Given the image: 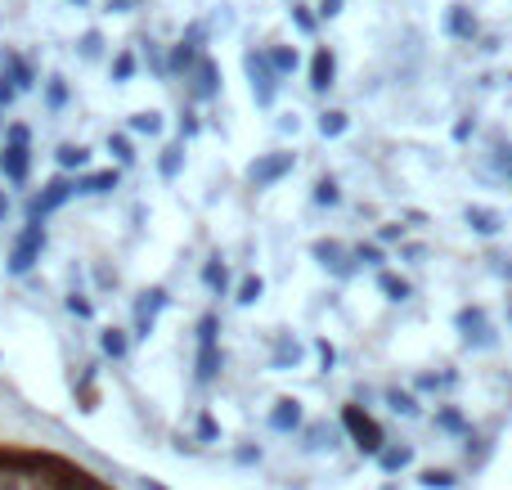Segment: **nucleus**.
I'll use <instances>...</instances> for the list:
<instances>
[{
	"label": "nucleus",
	"mask_w": 512,
	"mask_h": 490,
	"mask_svg": "<svg viewBox=\"0 0 512 490\" xmlns=\"http://www.w3.org/2000/svg\"><path fill=\"white\" fill-rule=\"evenodd\" d=\"M0 490H113L90 468L72 464L50 450L0 446Z\"/></svg>",
	"instance_id": "1"
},
{
	"label": "nucleus",
	"mask_w": 512,
	"mask_h": 490,
	"mask_svg": "<svg viewBox=\"0 0 512 490\" xmlns=\"http://www.w3.org/2000/svg\"><path fill=\"white\" fill-rule=\"evenodd\" d=\"M27 171H32V131L23 122L5 126V149H0V176L9 185H23Z\"/></svg>",
	"instance_id": "2"
},
{
	"label": "nucleus",
	"mask_w": 512,
	"mask_h": 490,
	"mask_svg": "<svg viewBox=\"0 0 512 490\" xmlns=\"http://www.w3.org/2000/svg\"><path fill=\"white\" fill-rule=\"evenodd\" d=\"M225 356H221V320H216L212 311L198 320V365H194V378L198 383H212L216 374H221Z\"/></svg>",
	"instance_id": "3"
},
{
	"label": "nucleus",
	"mask_w": 512,
	"mask_h": 490,
	"mask_svg": "<svg viewBox=\"0 0 512 490\" xmlns=\"http://www.w3.org/2000/svg\"><path fill=\"white\" fill-rule=\"evenodd\" d=\"M41 252H45V225L41 221H27L23 234L14 239V248H9L5 270H9V275H32L36 261H41Z\"/></svg>",
	"instance_id": "4"
},
{
	"label": "nucleus",
	"mask_w": 512,
	"mask_h": 490,
	"mask_svg": "<svg viewBox=\"0 0 512 490\" xmlns=\"http://www.w3.org/2000/svg\"><path fill=\"white\" fill-rule=\"evenodd\" d=\"M203 41H207V27L203 23H189V32L171 45L167 54V77H189V72L203 63Z\"/></svg>",
	"instance_id": "5"
},
{
	"label": "nucleus",
	"mask_w": 512,
	"mask_h": 490,
	"mask_svg": "<svg viewBox=\"0 0 512 490\" xmlns=\"http://www.w3.org/2000/svg\"><path fill=\"white\" fill-rule=\"evenodd\" d=\"M243 72H248V86H252L256 108H270L274 95H279V77H274L265 50H248V54H243Z\"/></svg>",
	"instance_id": "6"
},
{
	"label": "nucleus",
	"mask_w": 512,
	"mask_h": 490,
	"mask_svg": "<svg viewBox=\"0 0 512 490\" xmlns=\"http://www.w3.org/2000/svg\"><path fill=\"white\" fill-rule=\"evenodd\" d=\"M454 329L463 333V342H468L472 351L499 347V333H495V324L486 320V306H463V311L454 315Z\"/></svg>",
	"instance_id": "7"
},
{
	"label": "nucleus",
	"mask_w": 512,
	"mask_h": 490,
	"mask_svg": "<svg viewBox=\"0 0 512 490\" xmlns=\"http://www.w3.org/2000/svg\"><path fill=\"white\" fill-rule=\"evenodd\" d=\"M310 257H315L333 279H342V284H346V279H355V270H360V266H355V257H351V248H346V243H337V239H315V243H310Z\"/></svg>",
	"instance_id": "8"
},
{
	"label": "nucleus",
	"mask_w": 512,
	"mask_h": 490,
	"mask_svg": "<svg viewBox=\"0 0 512 490\" xmlns=\"http://www.w3.org/2000/svg\"><path fill=\"white\" fill-rule=\"evenodd\" d=\"M171 306V293L162 284H153V288H144L140 297H135V333L131 338H140V342H149V333H153V324H158V315Z\"/></svg>",
	"instance_id": "9"
},
{
	"label": "nucleus",
	"mask_w": 512,
	"mask_h": 490,
	"mask_svg": "<svg viewBox=\"0 0 512 490\" xmlns=\"http://www.w3.org/2000/svg\"><path fill=\"white\" fill-rule=\"evenodd\" d=\"M68 198H77V180L54 176L50 185H41V194H32V203H27V221H45V216L59 212Z\"/></svg>",
	"instance_id": "10"
},
{
	"label": "nucleus",
	"mask_w": 512,
	"mask_h": 490,
	"mask_svg": "<svg viewBox=\"0 0 512 490\" xmlns=\"http://www.w3.org/2000/svg\"><path fill=\"white\" fill-rule=\"evenodd\" d=\"M292 167H297V153H261L256 162H248V185L270 189V185H279L283 176H292Z\"/></svg>",
	"instance_id": "11"
},
{
	"label": "nucleus",
	"mask_w": 512,
	"mask_h": 490,
	"mask_svg": "<svg viewBox=\"0 0 512 490\" xmlns=\"http://www.w3.org/2000/svg\"><path fill=\"white\" fill-rule=\"evenodd\" d=\"M189 95L198 99V104H212V99H221V68H216L212 59H203L194 72H189Z\"/></svg>",
	"instance_id": "12"
},
{
	"label": "nucleus",
	"mask_w": 512,
	"mask_h": 490,
	"mask_svg": "<svg viewBox=\"0 0 512 490\" xmlns=\"http://www.w3.org/2000/svg\"><path fill=\"white\" fill-rule=\"evenodd\" d=\"M0 77L14 81V90H32L36 86V68L18 50H0Z\"/></svg>",
	"instance_id": "13"
},
{
	"label": "nucleus",
	"mask_w": 512,
	"mask_h": 490,
	"mask_svg": "<svg viewBox=\"0 0 512 490\" xmlns=\"http://www.w3.org/2000/svg\"><path fill=\"white\" fill-rule=\"evenodd\" d=\"M333 81H337V54L328 50V45H319L315 54H310V90H333Z\"/></svg>",
	"instance_id": "14"
},
{
	"label": "nucleus",
	"mask_w": 512,
	"mask_h": 490,
	"mask_svg": "<svg viewBox=\"0 0 512 490\" xmlns=\"http://www.w3.org/2000/svg\"><path fill=\"white\" fill-rule=\"evenodd\" d=\"M445 32H450L454 41H477L481 23H477V14H472L468 5H450L445 9Z\"/></svg>",
	"instance_id": "15"
},
{
	"label": "nucleus",
	"mask_w": 512,
	"mask_h": 490,
	"mask_svg": "<svg viewBox=\"0 0 512 490\" xmlns=\"http://www.w3.org/2000/svg\"><path fill=\"white\" fill-rule=\"evenodd\" d=\"M301 419H306V414H301V401H292V396H283V401H274V410H270V432H297L301 428Z\"/></svg>",
	"instance_id": "16"
},
{
	"label": "nucleus",
	"mask_w": 512,
	"mask_h": 490,
	"mask_svg": "<svg viewBox=\"0 0 512 490\" xmlns=\"http://www.w3.org/2000/svg\"><path fill=\"white\" fill-rule=\"evenodd\" d=\"M117 185H122V171H117V167H108V171H86V176H77V194H90V198L113 194Z\"/></svg>",
	"instance_id": "17"
},
{
	"label": "nucleus",
	"mask_w": 512,
	"mask_h": 490,
	"mask_svg": "<svg viewBox=\"0 0 512 490\" xmlns=\"http://www.w3.org/2000/svg\"><path fill=\"white\" fill-rule=\"evenodd\" d=\"M463 221H468V230L481 234V239H495V234L504 230V216H499L495 207H468V212H463Z\"/></svg>",
	"instance_id": "18"
},
{
	"label": "nucleus",
	"mask_w": 512,
	"mask_h": 490,
	"mask_svg": "<svg viewBox=\"0 0 512 490\" xmlns=\"http://www.w3.org/2000/svg\"><path fill=\"white\" fill-rule=\"evenodd\" d=\"M301 356H306V347H301L292 333H279V338H274V356H270L274 369H297Z\"/></svg>",
	"instance_id": "19"
},
{
	"label": "nucleus",
	"mask_w": 512,
	"mask_h": 490,
	"mask_svg": "<svg viewBox=\"0 0 512 490\" xmlns=\"http://www.w3.org/2000/svg\"><path fill=\"white\" fill-rule=\"evenodd\" d=\"M265 59H270L274 77H288V72H297V68H301L297 45H270V50H265Z\"/></svg>",
	"instance_id": "20"
},
{
	"label": "nucleus",
	"mask_w": 512,
	"mask_h": 490,
	"mask_svg": "<svg viewBox=\"0 0 512 490\" xmlns=\"http://www.w3.org/2000/svg\"><path fill=\"white\" fill-rule=\"evenodd\" d=\"M54 162H59V171H86L90 167V149L86 144H59V149H54Z\"/></svg>",
	"instance_id": "21"
},
{
	"label": "nucleus",
	"mask_w": 512,
	"mask_h": 490,
	"mask_svg": "<svg viewBox=\"0 0 512 490\" xmlns=\"http://www.w3.org/2000/svg\"><path fill=\"white\" fill-rule=\"evenodd\" d=\"M378 288L387 302H409V297H414V284H409L405 275H391V270H378Z\"/></svg>",
	"instance_id": "22"
},
{
	"label": "nucleus",
	"mask_w": 512,
	"mask_h": 490,
	"mask_svg": "<svg viewBox=\"0 0 512 490\" xmlns=\"http://www.w3.org/2000/svg\"><path fill=\"white\" fill-rule=\"evenodd\" d=\"M41 95H45V108H50V113H63V108H68V99H72V90H68V81H63V77H45L41 81Z\"/></svg>",
	"instance_id": "23"
},
{
	"label": "nucleus",
	"mask_w": 512,
	"mask_h": 490,
	"mask_svg": "<svg viewBox=\"0 0 512 490\" xmlns=\"http://www.w3.org/2000/svg\"><path fill=\"white\" fill-rule=\"evenodd\" d=\"M180 167H185V144H167V149L158 153V176L162 180H176L180 176Z\"/></svg>",
	"instance_id": "24"
},
{
	"label": "nucleus",
	"mask_w": 512,
	"mask_h": 490,
	"mask_svg": "<svg viewBox=\"0 0 512 490\" xmlns=\"http://www.w3.org/2000/svg\"><path fill=\"white\" fill-rule=\"evenodd\" d=\"M203 284L212 288L216 297H225V293H230V266H225L221 257H212V261L203 266Z\"/></svg>",
	"instance_id": "25"
},
{
	"label": "nucleus",
	"mask_w": 512,
	"mask_h": 490,
	"mask_svg": "<svg viewBox=\"0 0 512 490\" xmlns=\"http://www.w3.org/2000/svg\"><path fill=\"white\" fill-rule=\"evenodd\" d=\"M351 131V117L342 113V108H328V113H319V135L324 140H337V135Z\"/></svg>",
	"instance_id": "26"
},
{
	"label": "nucleus",
	"mask_w": 512,
	"mask_h": 490,
	"mask_svg": "<svg viewBox=\"0 0 512 490\" xmlns=\"http://www.w3.org/2000/svg\"><path fill=\"white\" fill-rule=\"evenodd\" d=\"M351 257H355V266H369V270H382V261H387V252L378 248V243H355L351 248Z\"/></svg>",
	"instance_id": "27"
},
{
	"label": "nucleus",
	"mask_w": 512,
	"mask_h": 490,
	"mask_svg": "<svg viewBox=\"0 0 512 490\" xmlns=\"http://www.w3.org/2000/svg\"><path fill=\"white\" fill-rule=\"evenodd\" d=\"M99 347H104V356L122 360L126 351H131V338H126L122 329H104V333H99Z\"/></svg>",
	"instance_id": "28"
},
{
	"label": "nucleus",
	"mask_w": 512,
	"mask_h": 490,
	"mask_svg": "<svg viewBox=\"0 0 512 490\" xmlns=\"http://www.w3.org/2000/svg\"><path fill=\"white\" fill-rule=\"evenodd\" d=\"M261 297H265V279L261 275H248L239 288H234V302H239V306H256Z\"/></svg>",
	"instance_id": "29"
},
{
	"label": "nucleus",
	"mask_w": 512,
	"mask_h": 490,
	"mask_svg": "<svg viewBox=\"0 0 512 490\" xmlns=\"http://www.w3.org/2000/svg\"><path fill=\"white\" fill-rule=\"evenodd\" d=\"M310 198H315V207H337V203H342V189H337L333 176H319L315 180V194H310Z\"/></svg>",
	"instance_id": "30"
},
{
	"label": "nucleus",
	"mask_w": 512,
	"mask_h": 490,
	"mask_svg": "<svg viewBox=\"0 0 512 490\" xmlns=\"http://www.w3.org/2000/svg\"><path fill=\"white\" fill-rule=\"evenodd\" d=\"M77 54H81V59H86V63H95L99 54H104V36H99L95 27H90V32H81V41H77Z\"/></svg>",
	"instance_id": "31"
},
{
	"label": "nucleus",
	"mask_w": 512,
	"mask_h": 490,
	"mask_svg": "<svg viewBox=\"0 0 512 490\" xmlns=\"http://www.w3.org/2000/svg\"><path fill=\"white\" fill-rule=\"evenodd\" d=\"M131 131H140V135H162V113H135L131 117Z\"/></svg>",
	"instance_id": "32"
},
{
	"label": "nucleus",
	"mask_w": 512,
	"mask_h": 490,
	"mask_svg": "<svg viewBox=\"0 0 512 490\" xmlns=\"http://www.w3.org/2000/svg\"><path fill=\"white\" fill-rule=\"evenodd\" d=\"M108 153H113L122 167H131V162H135V149H131V140H126V135H108Z\"/></svg>",
	"instance_id": "33"
},
{
	"label": "nucleus",
	"mask_w": 512,
	"mask_h": 490,
	"mask_svg": "<svg viewBox=\"0 0 512 490\" xmlns=\"http://www.w3.org/2000/svg\"><path fill=\"white\" fill-rule=\"evenodd\" d=\"M288 14H292V27H297V32H306V36H315V27H319V18H315V14H310V9H306V5H292V9H288Z\"/></svg>",
	"instance_id": "34"
},
{
	"label": "nucleus",
	"mask_w": 512,
	"mask_h": 490,
	"mask_svg": "<svg viewBox=\"0 0 512 490\" xmlns=\"http://www.w3.org/2000/svg\"><path fill=\"white\" fill-rule=\"evenodd\" d=\"M131 77H135V54L122 50V54L113 59V81H131Z\"/></svg>",
	"instance_id": "35"
},
{
	"label": "nucleus",
	"mask_w": 512,
	"mask_h": 490,
	"mask_svg": "<svg viewBox=\"0 0 512 490\" xmlns=\"http://www.w3.org/2000/svg\"><path fill=\"white\" fill-rule=\"evenodd\" d=\"M63 306H68V315H77V320H90V315H95V306H90L81 293H68L63 297Z\"/></svg>",
	"instance_id": "36"
},
{
	"label": "nucleus",
	"mask_w": 512,
	"mask_h": 490,
	"mask_svg": "<svg viewBox=\"0 0 512 490\" xmlns=\"http://www.w3.org/2000/svg\"><path fill=\"white\" fill-rule=\"evenodd\" d=\"M315 351H319V365H324V374H333V365H337V347L328 338H319L315 342Z\"/></svg>",
	"instance_id": "37"
},
{
	"label": "nucleus",
	"mask_w": 512,
	"mask_h": 490,
	"mask_svg": "<svg viewBox=\"0 0 512 490\" xmlns=\"http://www.w3.org/2000/svg\"><path fill=\"white\" fill-rule=\"evenodd\" d=\"M203 131V122H198V113H180V144L194 140V135Z\"/></svg>",
	"instance_id": "38"
},
{
	"label": "nucleus",
	"mask_w": 512,
	"mask_h": 490,
	"mask_svg": "<svg viewBox=\"0 0 512 490\" xmlns=\"http://www.w3.org/2000/svg\"><path fill=\"white\" fill-rule=\"evenodd\" d=\"M144 59H149V68L158 72V77H167V54H162L153 41H149V50H144Z\"/></svg>",
	"instance_id": "39"
},
{
	"label": "nucleus",
	"mask_w": 512,
	"mask_h": 490,
	"mask_svg": "<svg viewBox=\"0 0 512 490\" xmlns=\"http://www.w3.org/2000/svg\"><path fill=\"white\" fill-rule=\"evenodd\" d=\"M472 131H477V122H472V113L454 122V140H459V144H468V140H472Z\"/></svg>",
	"instance_id": "40"
},
{
	"label": "nucleus",
	"mask_w": 512,
	"mask_h": 490,
	"mask_svg": "<svg viewBox=\"0 0 512 490\" xmlns=\"http://www.w3.org/2000/svg\"><path fill=\"white\" fill-rule=\"evenodd\" d=\"M382 243H405V225H382L378 230V248Z\"/></svg>",
	"instance_id": "41"
},
{
	"label": "nucleus",
	"mask_w": 512,
	"mask_h": 490,
	"mask_svg": "<svg viewBox=\"0 0 512 490\" xmlns=\"http://www.w3.org/2000/svg\"><path fill=\"white\" fill-rule=\"evenodd\" d=\"M14 99H18L14 81H5V77H0V113H5V108H9V104H14Z\"/></svg>",
	"instance_id": "42"
},
{
	"label": "nucleus",
	"mask_w": 512,
	"mask_h": 490,
	"mask_svg": "<svg viewBox=\"0 0 512 490\" xmlns=\"http://www.w3.org/2000/svg\"><path fill=\"white\" fill-rule=\"evenodd\" d=\"M400 257H405V261H423L427 248H423V243H400Z\"/></svg>",
	"instance_id": "43"
},
{
	"label": "nucleus",
	"mask_w": 512,
	"mask_h": 490,
	"mask_svg": "<svg viewBox=\"0 0 512 490\" xmlns=\"http://www.w3.org/2000/svg\"><path fill=\"white\" fill-rule=\"evenodd\" d=\"M346 0H319V18H337Z\"/></svg>",
	"instance_id": "44"
},
{
	"label": "nucleus",
	"mask_w": 512,
	"mask_h": 490,
	"mask_svg": "<svg viewBox=\"0 0 512 490\" xmlns=\"http://www.w3.org/2000/svg\"><path fill=\"white\" fill-rule=\"evenodd\" d=\"M490 261H499L495 270H499V275H504V279H512V257H490Z\"/></svg>",
	"instance_id": "45"
},
{
	"label": "nucleus",
	"mask_w": 512,
	"mask_h": 490,
	"mask_svg": "<svg viewBox=\"0 0 512 490\" xmlns=\"http://www.w3.org/2000/svg\"><path fill=\"white\" fill-rule=\"evenodd\" d=\"M9 207H14V203H9V194H5V189H0V225H5V216H9Z\"/></svg>",
	"instance_id": "46"
},
{
	"label": "nucleus",
	"mask_w": 512,
	"mask_h": 490,
	"mask_svg": "<svg viewBox=\"0 0 512 490\" xmlns=\"http://www.w3.org/2000/svg\"><path fill=\"white\" fill-rule=\"evenodd\" d=\"M108 9H113V14H126V9H131V0H108Z\"/></svg>",
	"instance_id": "47"
},
{
	"label": "nucleus",
	"mask_w": 512,
	"mask_h": 490,
	"mask_svg": "<svg viewBox=\"0 0 512 490\" xmlns=\"http://www.w3.org/2000/svg\"><path fill=\"white\" fill-rule=\"evenodd\" d=\"M72 5H81V9H86V5H90V0H72Z\"/></svg>",
	"instance_id": "48"
},
{
	"label": "nucleus",
	"mask_w": 512,
	"mask_h": 490,
	"mask_svg": "<svg viewBox=\"0 0 512 490\" xmlns=\"http://www.w3.org/2000/svg\"><path fill=\"white\" fill-rule=\"evenodd\" d=\"M0 135H5V113H0Z\"/></svg>",
	"instance_id": "49"
},
{
	"label": "nucleus",
	"mask_w": 512,
	"mask_h": 490,
	"mask_svg": "<svg viewBox=\"0 0 512 490\" xmlns=\"http://www.w3.org/2000/svg\"><path fill=\"white\" fill-rule=\"evenodd\" d=\"M508 185H512V167H508Z\"/></svg>",
	"instance_id": "50"
},
{
	"label": "nucleus",
	"mask_w": 512,
	"mask_h": 490,
	"mask_svg": "<svg viewBox=\"0 0 512 490\" xmlns=\"http://www.w3.org/2000/svg\"><path fill=\"white\" fill-rule=\"evenodd\" d=\"M508 324H512V306H508Z\"/></svg>",
	"instance_id": "51"
},
{
	"label": "nucleus",
	"mask_w": 512,
	"mask_h": 490,
	"mask_svg": "<svg viewBox=\"0 0 512 490\" xmlns=\"http://www.w3.org/2000/svg\"><path fill=\"white\" fill-rule=\"evenodd\" d=\"M292 5H301V0H292Z\"/></svg>",
	"instance_id": "52"
}]
</instances>
